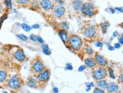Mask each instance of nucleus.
<instances>
[{
	"mask_svg": "<svg viewBox=\"0 0 123 93\" xmlns=\"http://www.w3.org/2000/svg\"><path fill=\"white\" fill-rule=\"evenodd\" d=\"M103 43L101 42H97L95 44L96 47H98V48H102V47L103 46Z\"/></svg>",
	"mask_w": 123,
	"mask_h": 93,
	"instance_id": "35",
	"label": "nucleus"
},
{
	"mask_svg": "<svg viewBox=\"0 0 123 93\" xmlns=\"http://www.w3.org/2000/svg\"><path fill=\"white\" fill-rule=\"evenodd\" d=\"M5 5V6L7 8H9V0H5L4 1Z\"/></svg>",
	"mask_w": 123,
	"mask_h": 93,
	"instance_id": "36",
	"label": "nucleus"
},
{
	"mask_svg": "<svg viewBox=\"0 0 123 93\" xmlns=\"http://www.w3.org/2000/svg\"><path fill=\"white\" fill-rule=\"evenodd\" d=\"M101 27H102V31L104 33H105L107 32V29L110 27V23H108V22H104V23L101 24Z\"/></svg>",
	"mask_w": 123,
	"mask_h": 93,
	"instance_id": "21",
	"label": "nucleus"
},
{
	"mask_svg": "<svg viewBox=\"0 0 123 93\" xmlns=\"http://www.w3.org/2000/svg\"><path fill=\"white\" fill-rule=\"evenodd\" d=\"M86 52L87 53L89 54L90 55H91L93 53V50L92 49V48H91L90 47H87V48H86Z\"/></svg>",
	"mask_w": 123,
	"mask_h": 93,
	"instance_id": "31",
	"label": "nucleus"
},
{
	"mask_svg": "<svg viewBox=\"0 0 123 93\" xmlns=\"http://www.w3.org/2000/svg\"><path fill=\"white\" fill-rule=\"evenodd\" d=\"M84 34L88 38H91L94 37L96 34V29L94 26H89L85 30Z\"/></svg>",
	"mask_w": 123,
	"mask_h": 93,
	"instance_id": "7",
	"label": "nucleus"
},
{
	"mask_svg": "<svg viewBox=\"0 0 123 93\" xmlns=\"http://www.w3.org/2000/svg\"><path fill=\"white\" fill-rule=\"evenodd\" d=\"M69 44L71 48L74 50H79L82 45L81 38L76 35H72L69 38Z\"/></svg>",
	"mask_w": 123,
	"mask_h": 93,
	"instance_id": "1",
	"label": "nucleus"
},
{
	"mask_svg": "<svg viewBox=\"0 0 123 93\" xmlns=\"http://www.w3.org/2000/svg\"><path fill=\"white\" fill-rule=\"evenodd\" d=\"M59 35L61 39L64 43H67L68 41V34L65 30H61L59 32Z\"/></svg>",
	"mask_w": 123,
	"mask_h": 93,
	"instance_id": "16",
	"label": "nucleus"
},
{
	"mask_svg": "<svg viewBox=\"0 0 123 93\" xmlns=\"http://www.w3.org/2000/svg\"><path fill=\"white\" fill-rule=\"evenodd\" d=\"M17 37L23 41H27L28 40V38L26 35L23 34H17Z\"/></svg>",
	"mask_w": 123,
	"mask_h": 93,
	"instance_id": "22",
	"label": "nucleus"
},
{
	"mask_svg": "<svg viewBox=\"0 0 123 93\" xmlns=\"http://www.w3.org/2000/svg\"><path fill=\"white\" fill-rule=\"evenodd\" d=\"M30 0H16L17 4L20 5H25L27 4L30 2Z\"/></svg>",
	"mask_w": 123,
	"mask_h": 93,
	"instance_id": "25",
	"label": "nucleus"
},
{
	"mask_svg": "<svg viewBox=\"0 0 123 93\" xmlns=\"http://www.w3.org/2000/svg\"><path fill=\"white\" fill-rule=\"evenodd\" d=\"M50 75V71L48 69L44 70L41 73L37 74V80L40 82H45L49 80Z\"/></svg>",
	"mask_w": 123,
	"mask_h": 93,
	"instance_id": "6",
	"label": "nucleus"
},
{
	"mask_svg": "<svg viewBox=\"0 0 123 93\" xmlns=\"http://www.w3.org/2000/svg\"><path fill=\"white\" fill-rule=\"evenodd\" d=\"M61 27L62 28L63 30L68 29L69 28V23L67 22H63L61 24Z\"/></svg>",
	"mask_w": 123,
	"mask_h": 93,
	"instance_id": "24",
	"label": "nucleus"
},
{
	"mask_svg": "<svg viewBox=\"0 0 123 93\" xmlns=\"http://www.w3.org/2000/svg\"><path fill=\"white\" fill-rule=\"evenodd\" d=\"M32 70L34 73L39 74L44 70V65L42 60L39 58H36L32 61Z\"/></svg>",
	"mask_w": 123,
	"mask_h": 93,
	"instance_id": "2",
	"label": "nucleus"
},
{
	"mask_svg": "<svg viewBox=\"0 0 123 93\" xmlns=\"http://www.w3.org/2000/svg\"><path fill=\"white\" fill-rule=\"evenodd\" d=\"M53 92H54L55 93H58V92H59V89L56 87H55L54 88H53Z\"/></svg>",
	"mask_w": 123,
	"mask_h": 93,
	"instance_id": "44",
	"label": "nucleus"
},
{
	"mask_svg": "<svg viewBox=\"0 0 123 93\" xmlns=\"http://www.w3.org/2000/svg\"><path fill=\"white\" fill-rule=\"evenodd\" d=\"M118 34H119V33H118L117 31H115V32H113V37H116L118 36Z\"/></svg>",
	"mask_w": 123,
	"mask_h": 93,
	"instance_id": "45",
	"label": "nucleus"
},
{
	"mask_svg": "<svg viewBox=\"0 0 123 93\" xmlns=\"http://www.w3.org/2000/svg\"><path fill=\"white\" fill-rule=\"evenodd\" d=\"M96 61L93 58H88L85 60V64L89 68H93L96 66Z\"/></svg>",
	"mask_w": 123,
	"mask_h": 93,
	"instance_id": "15",
	"label": "nucleus"
},
{
	"mask_svg": "<svg viewBox=\"0 0 123 93\" xmlns=\"http://www.w3.org/2000/svg\"><path fill=\"white\" fill-rule=\"evenodd\" d=\"M9 8L10 9H12V0H9Z\"/></svg>",
	"mask_w": 123,
	"mask_h": 93,
	"instance_id": "43",
	"label": "nucleus"
},
{
	"mask_svg": "<svg viewBox=\"0 0 123 93\" xmlns=\"http://www.w3.org/2000/svg\"><path fill=\"white\" fill-rule=\"evenodd\" d=\"M115 10L119 11V12H123V7H116V8H115Z\"/></svg>",
	"mask_w": 123,
	"mask_h": 93,
	"instance_id": "38",
	"label": "nucleus"
},
{
	"mask_svg": "<svg viewBox=\"0 0 123 93\" xmlns=\"http://www.w3.org/2000/svg\"><path fill=\"white\" fill-rule=\"evenodd\" d=\"M94 93H105V91H104L102 89L97 88L94 89Z\"/></svg>",
	"mask_w": 123,
	"mask_h": 93,
	"instance_id": "29",
	"label": "nucleus"
},
{
	"mask_svg": "<svg viewBox=\"0 0 123 93\" xmlns=\"http://www.w3.org/2000/svg\"><path fill=\"white\" fill-rule=\"evenodd\" d=\"M108 72H109V74L110 75V77H111L113 79H115V76L114 74V72H113V71L111 68H109L108 69Z\"/></svg>",
	"mask_w": 123,
	"mask_h": 93,
	"instance_id": "28",
	"label": "nucleus"
},
{
	"mask_svg": "<svg viewBox=\"0 0 123 93\" xmlns=\"http://www.w3.org/2000/svg\"><path fill=\"white\" fill-rule=\"evenodd\" d=\"M1 88H2V87H1V86H0V89H1Z\"/></svg>",
	"mask_w": 123,
	"mask_h": 93,
	"instance_id": "50",
	"label": "nucleus"
},
{
	"mask_svg": "<svg viewBox=\"0 0 123 93\" xmlns=\"http://www.w3.org/2000/svg\"><path fill=\"white\" fill-rule=\"evenodd\" d=\"M32 7L35 9H37L39 7V3L37 0H34L32 2Z\"/></svg>",
	"mask_w": 123,
	"mask_h": 93,
	"instance_id": "26",
	"label": "nucleus"
},
{
	"mask_svg": "<svg viewBox=\"0 0 123 93\" xmlns=\"http://www.w3.org/2000/svg\"><path fill=\"white\" fill-rule=\"evenodd\" d=\"M92 75L96 80H103L107 76V71L103 67H98L94 69Z\"/></svg>",
	"mask_w": 123,
	"mask_h": 93,
	"instance_id": "5",
	"label": "nucleus"
},
{
	"mask_svg": "<svg viewBox=\"0 0 123 93\" xmlns=\"http://www.w3.org/2000/svg\"><path fill=\"white\" fill-rule=\"evenodd\" d=\"M108 50H110V51H113V50H114V49H115V48L110 45H108Z\"/></svg>",
	"mask_w": 123,
	"mask_h": 93,
	"instance_id": "40",
	"label": "nucleus"
},
{
	"mask_svg": "<svg viewBox=\"0 0 123 93\" xmlns=\"http://www.w3.org/2000/svg\"><path fill=\"white\" fill-rule=\"evenodd\" d=\"M65 13V9L61 5H56L55 7V15L57 18H61Z\"/></svg>",
	"mask_w": 123,
	"mask_h": 93,
	"instance_id": "9",
	"label": "nucleus"
},
{
	"mask_svg": "<svg viewBox=\"0 0 123 93\" xmlns=\"http://www.w3.org/2000/svg\"><path fill=\"white\" fill-rule=\"evenodd\" d=\"M95 60L98 64L100 66H105L107 64V61L106 59H105L103 56L99 55H97L95 56Z\"/></svg>",
	"mask_w": 123,
	"mask_h": 93,
	"instance_id": "13",
	"label": "nucleus"
},
{
	"mask_svg": "<svg viewBox=\"0 0 123 93\" xmlns=\"http://www.w3.org/2000/svg\"><path fill=\"white\" fill-rule=\"evenodd\" d=\"M21 26H22V29H23V31H25V32H30L31 30L32 29L31 27L28 24H26V23H22V24H21Z\"/></svg>",
	"mask_w": 123,
	"mask_h": 93,
	"instance_id": "20",
	"label": "nucleus"
},
{
	"mask_svg": "<svg viewBox=\"0 0 123 93\" xmlns=\"http://www.w3.org/2000/svg\"><path fill=\"white\" fill-rule=\"evenodd\" d=\"M3 10H4V6H3L2 4L0 2V13H1L3 11Z\"/></svg>",
	"mask_w": 123,
	"mask_h": 93,
	"instance_id": "42",
	"label": "nucleus"
},
{
	"mask_svg": "<svg viewBox=\"0 0 123 93\" xmlns=\"http://www.w3.org/2000/svg\"><path fill=\"white\" fill-rule=\"evenodd\" d=\"M30 39L32 41L35 42L37 41V36L34 34H31L30 36Z\"/></svg>",
	"mask_w": 123,
	"mask_h": 93,
	"instance_id": "27",
	"label": "nucleus"
},
{
	"mask_svg": "<svg viewBox=\"0 0 123 93\" xmlns=\"http://www.w3.org/2000/svg\"><path fill=\"white\" fill-rule=\"evenodd\" d=\"M4 93H7V92H6V91H4Z\"/></svg>",
	"mask_w": 123,
	"mask_h": 93,
	"instance_id": "49",
	"label": "nucleus"
},
{
	"mask_svg": "<svg viewBox=\"0 0 123 93\" xmlns=\"http://www.w3.org/2000/svg\"><path fill=\"white\" fill-rule=\"evenodd\" d=\"M40 5L45 10H49L53 7L52 3L49 0H42L40 2Z\"/></svg>",
	"mask_w": 123,
	"mask_h": 93,
	"instance_id": "11",
	"label": "nucleus"
},
{
	"mask_svg": "<svg viewBox=\"0 0 123 93\" xmlns=\"http://www.w3.org/2000/svg\"><path fill=\"white\" fill-rule=\"evenodd\" d=\"M81 10L83 13L86 16H92L95 14V7L94 5L90 2H85L83 4Z\"/></svg>",
	"mask_w": 123,
	"mask_h": 93,
	"instance_id": "3",
	"label": "nucleus"
},
{
	"mask_svg": "<svg viewBox=\"0 0 123 93\" xmlns=\"http://www.w3.org/2000/svg\"><path fill=\"white\" fill-rule=\"evenodd\" d=\"M107 91L110 93L117 92L119 90V88L117 83L115 82H111L107 85Z\"/></svg>",
	"mask_w": 123,
	"mask_h": 93,
	"instance_id": "12",
	"label": "nucleus"
},
{
	"mask_svg": "<svg viewBox=\"0 0 123 93\" xmlns=\"http://www.w3.org/2000/svg\"><path fill=\"white\" fill-rule=\"evenodd\" d=\"M42 48L43 53L46 55L48 56L51 54V52L50 51L48 45H47V44H43L42 46Z\"/></svg>",
	"mask_w": 123,
	"mask_h": 93,
	"instance_id": "18",
	"label": "nucleus"
},
{
	"mask_svg": "<svg viewBox=\"0 0 123 93\" xmlns=\"http://www.w3.org/2000/svg\"><path fill=\"white\" fill-rule=\"evenodd\" d=\"M14 12H15V13H18V12L17 11V10H14Z\"/></svg>",
	"mask_w": 123,
	"mask_h": 93,
	"instance_id": "48",
	"label": "nucleus"
},
{
	"mask_svg": "<svg viewBox=\"0 0 123 93\" xmlns=\"http://www.w3.org/2000/svg\"><path fill=\"white\" fill-rule=\"evenodd\" d=\"M8 86L12 89L18 90L21 88V82L19 77L17 75H14L9 79L8 83Z\"/></svg>",
	"mask_w": 123,
	"mask_h": 93,
	"instance_id": "4",
	"label": "nucleus"
},
{
	"mask_svg": "<svg viewBox=\"0 0 123 93\" xmlns=\"http://www.w3.org/2000/svg\"><path fill=\"white\" fill-rule=\"evenodd\" d=\"M118 41H119V42L120 44H123V34L121 37H120L119 38H118Z\"/></svg>",
	"mask_w": 123,
	"mask_h": 93,
	"instance_id": "37",
	"label": "nucleus"
},
{
	"mask_svg": "<svg viewBox=\"0 0 123 93\" xmlns=\"http://www.w3.org/2000/svg\"><path fill=\"white\" fill-rule=\"evenodd\" d=\"M7 18V14L6 13L2 15V16H1V18H0V29H1V26H2V25L3 24V23H4V22Z\"/></svg>",
	"mask_w": 123,
	"mask_h": 93,
	"instance_id": "23",
	"label": "nucleus"
},
{
	"mask_svg": "<svg viewBox=\"0 0 123 93\" xmlns=\"http://www.w3.org/2000/svg\"><path fill=\"white\" fill-rule=\"evenodd\" d=\"M121 80V82L122 83L123 82V75L121 74V76H120V80Z\"/></svg>",
	"mask_w": 123,
	"mask_h": 93,
	"instance_id": "47",
	"label": "nucleus"
},
{
	"mask_svg": "<svg viewBox=\"0 0 123 93\" xmlns=\"http://www.w3.org/2000/svg\"><path fill=\"white\" fill-rule=\"evenodd\" d=\"M57 2H58L59 4H61V5H63L64 4V0H55Z\"/></svg>",
	"mask_w": 123,
	"mask_h": 93,
	"instance_id": "41",
	"label": "nucleus"
},
{
	"mask_svg": "<svg viewBox=\"0 0 123 93\" xmlns=\"http://www.w3.org/2000/svg\"><path fill=\"white\" fill-rule=\"evenodd\" d=\"M7 78V73L5 71L0 70V82H4Z\"/></svg>",
	"mask_w": 123,
	"mask_h": 93,
	"instance_id": "19",
	"label": "nucleus"
},
{
	"mask_svg": "<svg viewBox=\"0 0 123 93\" xmlns=\"http://www.w3.org/2000/svg\"><path fill=\"white\" fill-rule=\"evenodd\" d=\"M97 85L98 87L101 88V89L104 90V89H107L108 83H107V81H105V80H99V81L97 82Z\"/></svg>",
	"mask_w": 123,
	"mask_h": 93,
	"instance_id": "17",
	"label": "nucleus"
},
{
	"mask_svg": "<svg viewBox=\"0 0 123 93\" xmlns=\"http://www.w3.org/2000/svg\"><path fill=\"white\" fill-rule=\"evenodd\" d=\"M26 84L30 88H36L38 86L39 81L36 78H34V77H30L27 79Z\"/></svg>",
	"mask_w": 123,
	"mask_h": 93,
	"instance_id": "10",
	"label": "nucleus"
},
{
	"mask_svg": "<svg viewBox=\"0 0 123 93\" xmlns=\"http://www.w3.org/2000/svg\"><path fill=\"white\" fill-rule=\"evenodd\" d=\"M39 28H40V25L38 24H34L32 25V27H31V28H32V29H39Z\"/></svg>",
	"mask_w": 123,
	"mask_h": 93,
	"instance_id": "33",
	"label": "nucleus"
},
{
	"mask_svg": "<svg viewBox=\"0 0 123 93\" xmlns=\"http://www.w3.org/2000/svg\"><path fill=\"white\" fill-rule=\"evenodd\" d=\"M14 56L15 59L18 61H20V62L24 61L26 59L24 51H23V50L22 49H21L17 50V51L15 52V53H14Z\"/></svg>",
	"mask_w": 123,
	"mask_h": 93,
	"instance_id": "8",
	"label": "nucleus"
},
{
	"mask_svg": "<svg viewBox=\"0 0 123 93\" xmlns=\"http://www.w3.org/2000/svg\"><path fill=\"white\" fill-rule=\"evenodd\" d=\"M37 41L40 44H43L44 42V41L42 37H41V36H37Z\"/></svg>",
	"mask_w": 123,
	"mask_h": 93,
	"instance_id": "30",
	"label": "nucleus"
},
{
	"mask_svg": "<svg viewBox=\"0 0 123 93\" xmlns=\"http://www.w3.org/2000/svg\"><path fill=\"white\" fill-rule=\"evenodd\" d=\"M83 2L82 0H74L72 4L73 8L75 11H79L81 9L82 6Z\"/></svg>",
	"mask_w": 123,
	"mask_h": 93,
	"instance_id": "14",
	"label": "nucleus"
},
{
	"mask_svg": "<svg viewBox=\"0 0 123 93\" xmlns=\"http://www.w3.org/2000/svg\"><path fill=\"white\" fill-rule=\"evenodd\" d=\"M120 47H121V45L119 43H116L114 45V48L115 49H119Z\"/></svg>",
	"mask_w": 123,
	"mask_h": 93,
	"instance_id": "39",
	"label": "nucleus"
},
{
	"mask_svg": "<svg viewBox=\"0 0 123 93\" xmlns=\"http://www.w3.org/2000/svg\"><path fill=\"white\" fill-rule=\"evenodd\" d=\"M65 69H67V70L72 71V70H73V66H72V64H71L68 63V64H67V66H66Z\"/></svg>",
	"mask_w": 123,
	"mask_h": 93,
	"instance_id": "32",
	"label": "nucleus"
},
{
	"mask_svg": "<svg viewBox=\"0 0 123 93\" xmlns=\"http://www.w3.org/2000/svg\"><path fill=\"white\" fill-rule=\"evenodd\" d=\"M86 68V66L85 65H82L78 68V71L79 72H82L84 69Z\"/></svg>",
	"mask_w": 123,
	"mask_h": 93,
	"instance_id": "34",
	"label": "nucleus"
},
{
	"mask_svg": "<svg viewBox=\"0 0 123 93\" xmlns=\"http://www.w3.org/2000/svg\"><path fill=\"white\" fill-rule=\"evenodd\" d=\"M110 10L111 11V12H112V13H115V9H113V8H111V7H110Z\"/></svg>",
	"mask_w": 123,
	"mask_h": 93,
	"instance_id": "46",
	"label": "nucleus"
}]
</instances>
